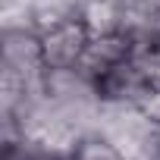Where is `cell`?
<instances>
[{
  "label": "cell",
  "instance_id": "cell-1",
  "mask_svg": "<svg viewBox=\"0 0 160 160\" xmlns=\"http://www.w3.org/2000/svg\"><path fill=\"white\" fill-rule=\"evenodd\" d=\"M154 85H157L154 75L148 72L144 60H141L138 50H135V57H129L126 63L113 66L110 72H104V75L98 78V94H101L104 104L138 107V104L144 101V94H148Z\"/></svg>",
  "mask_w": 160,
  "mask_h": 160
},
{
  "label": "cell",
  "instance_id": "cell-2",
  "mask_svg": "<svg viewBox=\"0 0 160 160\" xmlns=\"http://www.w3.org/2000/svg\"><path fill=\"white\" fill-rule=\"evenodd\" d=\"M88 41H91V35H88V28L82 22H78V16L63 22V25H57V28H50V32H44L41 35L44 66L47 69L78 66L82 57H85V50H88Z\"/></svg>",
  "mask_w": 160,
  "mask_h": 160
},
{
  "label": "cell",
  "instance_id": "cell-3",
  "mask_svg": "<svg viewBox=\"0 0 160 160\" xmlns=\"http://www.w3.org/2000/svg\"><path fill=\"white\" fill-rule=\"evenodd\" d=\"M135 50H138V41L129 35V32H113V35H94L91 41H88V50H85V57H82V66L94 82L104 75V72H110L113 66H119V63H126L129 57H135Z\"/></svg>",
  "mask_w": 160,
  "mask_h": 160
},
{
  "label": "cell",
  "instance_id": "cell-4",
  "mask_svg": "<svg viewBox=\"0 0 160 160\" xmlns=\"http://www.w3.org/2000/svg\"><path fill=\"white\" fill-rule=\"evenodd\" d=\"M78 22L88 28V35H113L122 32V0H78Z\"/></svg>",
  "mask_w": 160,
  "mask_h": 160
},
{
  "label": "cell",
  "instance_id": "cell-5",
  "mask_svg": "<svg viewBox=\"0 0 160 160\" xmlns=\"http://www.w3.org/2000/svg\"><path fill=\"white\" fill-rule=\"evenodd\" d=\"M66 160H129V154L104 132H88L75 141V148L66 154Z\"/></svg>",
  "mask_w": 160,
  "mask_h": 160
},
{
  "label": "cell",
  "instance_id": "cell-6",
  "mask_svg": "<svg viewBox=\"0 0 160 160\" xmlns=\"http://www.w3.org/2000/svg\"><path fill=\"white\" fill-rule=\"evenodd\" d=\"M138 113L154 126V135H157V144H160V85H154L144 94V101L138 104Z\"/></svg>",
  "mask_w": 160,
  "mask_h": 160
}]
</instances>
